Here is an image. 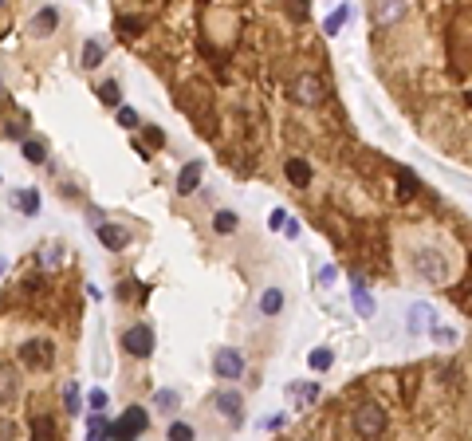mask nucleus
I'll return each mask as SVG.
<instances>
[{
    "label": "nucleus",
    "instance_id": "obj_1",
    "mask_svg": "<svg viewBox=\"0 0 472 441\" xmlns=\"http://www.w3.org/2000/svg\"><path fill=\"white\" fill-rule=\"evenodd\" d=\"M291 103H299V107L315 110L327 103V83H323V75L315 71H299L291 79Z\"/></svg>",
    "mask_w": 472,
    "mask_h": 441
},
{
    "label": "nucleus",
    "instance_id": "obj_2",
    "mask_svg": "<svg viewBox=\"0 0 472 441\" xmlns=\"http://www.w3.org/2000/svg\"><path fill=\"white\" fill-rule=\"evenodd\" d=\"M351 426H354V433H358V438H382V433L390 429V414L378 402H362L358 410H354Z\"/></svg>",
    "mask_w": 472,
    "mask_h": 441
},
{
    "label": "nucleus",
    "instance_id": "obj_3",
    "mask_svg": "<svg viewBox=\"0 0 472 441\" xmlns=\"http://www.w3.org/2000/svg\"><path fill=\"white\" fill-rule=\"evenodd\" d=\"M146 429H150V414H146L142 406H130L119 422H107V438L126 441V438H142Z\"/></svg>",
    "mask_w": 472,
    "mask_h": 441
},
{
    "label": "nucleus",
    "instance_id": "obj_4",
    "mask_svg": "<svg viewBox=\"0 0 472 441\" xmlns=\"http://www.w3.org/2000/svg\"><path fill=\"white\" fill-rule=\"evenodd\" d=\"M413 272L429 284H445L448 280V260L437 252V248H417L413 252Z\"/></svg>",
    "mask_w": 472,
    "mask_h": 441
},
{
    "label": "nucleus",
    "instance_id": "obj_5",
    "mask_svg": "<svg viewBox=\"0 0 472 441\" xmlns=\"http://www.w3.org/2000/svg\"><path fill=\"white\" fill-rule=\"evenodd\" d=\"M51 363H55V347H51L48 339H28V343H20V367L48 370Z\"/></svg>",
    "mask_w": 472,
    "mask_h": 441
},
{
    "label": "nucleus",
    "instance_id": "obj_6",
    "mask_svg": "<svg viewBox=\"0 0 472 441\" xmlns=\"http://www.w3.org/2000/svg\"><path fill=\"white\" fill-rule=\"evenodd\" d=\"M122 351L130 358H150L154 355V327H150V323H134V327L122 335Z\"/></svg>",
    "mask_w": 472,
    "mask_h": 441
},
{
    "label": "nucleus",
    "instance_id": "obj_7",
    "mask_svg": "<svg viewBox=\"0 0 472 441\" xmlns=\"http://www.w3.org/2000/svg\"><path fill=\"white\" fill-rule=\"evenodd\" d=\"M213 374H217L220 382H236L244 374V355L236 347H220L217 355H213Z\"/></svg>",
    "mask_w": 472,
    "mask_h": 441
},
{
    "label": "nucleus",
    "instance_id": "obj_8",
    "mask_svg": "<svg viewBox=\"0 0 472 441\" xmlns=\"http://www.w3.org/2000/svg\"><path fill=\"white\" fill-rule=\"evenodd\" d=\"M405 12H410V0H374L370 4V20L378 28H394L398 20H405Z\"/></svg>",
    "mask_w": 472,
    "mask_h": 441
},
{
    "label": "nucleus",
    "instance_id": "obj_9",
    "mask_svg": "<svg viewBox=\"0 0 472 441\" xmlns=\"http://www.w3.org/2000/svg\"><path fill=\"white\" fill-rule=\"evenodd\" d=\"M213 406H217L220 417H229V422H236V426H241V417H244L241 390H217V394H213Z\"/></svg>",
    "mask_w": 472,
    "mask_h": 441
},
{
    "label": "nucleus",
    "instance_id": "obj_10",
    "mask_svg": "<svg viewBox=\"0 0 472 441\" xmlns=\"http://www.w3.org/2000/svg\"><path fill=\"white\" fill-rule=\"evenodd\" d=\"M201 178H205V162H185L182 173H177V193L193 197L201 189Z\"/></svg>",
    "mask_w": 472,
    "mask_h": 441
},
{
    "label": "nucleus",
    "instance_id": "obj_11",
    "mask_svg": "<svg viewBox=\"0 0 472 441\" xmlns=\"http://www.w3.org/2000/svg\"><path fill=\"white\" fill-rule=\"evenodd\" d=\"M95 233H98V241L110 248V252H122V248L130 245V233L122 229V225H110V220H98L95 225Z\"/></svg>",
    "mask_w": 472,
    "mask_h": 441
},
{
    "label": "nucleus",
    "instance_id": "obj_12",
    "mask_svg": "<svg viewBox=\"0 0 472 441\" xmlns=\"http://www.w3.org/2000/svg\"><path fill=\"white\" fill-rule=\"evenodd\" d=\"M283 173H288V182L295 185V189H307L311 178H315V170H311V162L307 158H288L283 162Z\"/></svg>",
    "mask_w": 472,
    "mask_h": 441
},
{
    "label": "nucleus",
    "instance_id": "obj_13",
    "mask_svg": "<svg viewBox=\"0 0 472 441\" xmlns=\"http://www.w3.org/2000/svg\"><path fill=\"white\" fill-rule=\"evenodd\" d=\"M433 323H437V315H433V307H429V304H413L410 307V319H405L410 335H421V331H429Z\"/></svg>",
    "mask_w": 472,
    "mask_h": 441
},
{
    "label": "nucleus",
    "instance_id": "obj_14",
    "mask_svg": "<svg viewBox=\"0 0 472 441\" xmlns=\"http://www.w3.org/2000/svg\"><path fill=\"white\" fill-rule=\"evenodd\" d=\"M20 398V374L16 367H0V406H12Z\"/></svg>",
    "mask_w": 472,
    "mask_h": 441
},
{
    "label": "nucleus",
    "instance_id": "obj_15",
    "mask_svg": "<svg viewBox=\"0 0 472 441\" xmlns=\"http://www.w3.org/2000/svg\"><path fill=\"white\" fill-rule=\"evenodd\" d=\"M55 24H60V12H55V8H40V12L32 16L28 32H32L36 40H44V36H51V32H55Z\"/></svg>",
    "mask_w": 472,
    "mask_h": 441
},
{
    "label": "nucleus",
    "instance_id": "obj_16",
    "mask_svg": "<svg viewBox=\"0 0 472 441\" xmlns=\"http://www.w3.org/2000/svg\"><path fill=\"white\" fill-rule=\"evenodd\" d=\"M288 394L299 402V410H303V406H315V402H319V394H323V390H319V382H291Z\"/></svg>",
    "mask_w": 472,
    "mask_h": 441
},
{
    "label": "nucleus",
    "instance_id": "obj_17",
    "mask_svg": "<svg viewBox=\"0 0 472 441\" xmlns=\"http://www.w3.org/2000/svg\"><path fill=\"white\" fill-rule=\"evenodd\" d=\"M351 300H354V311H358V315H362V319H370V315H374V311H378L374 295H370V292H366V288H362V280H354V295H351Z\"/></svg>",
    "mask_w": 472,
    "mask_h": 441
},
{
    "label": "nucleus",
    "instance_id": "obj_18",
    "mask_svg": "<svg viewBox=\"0 0 472 441\" xmlns=\"http://www.w3.org/2000/svg\"><path fill=\"white\" fill-rule=\"evenodd\" d=\"M279 311H283V292H279V288H264V292H260V315H279Z\"/></svg>",
    "mask_w": 472,
    "mask_h": 441
},
{
    "label": "nucleus",
    "instance_id": "obj_19",
    "mask_svg": "<svg viewBox=\"0 0 472 441\" xmlns=\"http://www.w3.org/2000/svg\"><path fill=\"white\" fill-rule=\"evenodd\" d=\"M307 367H311L315 374L331 370V367H335V351H331V347H315L311 355H307Z\"/></svg>",
    "mask_w": 472,
    "mask_h": 441
},
{
    "label": "nucleus",
    "instance_id": "obj_20",
    "mask_svg": "<svg viewBox=\"0 0 472 441\" xmlns=\"http://www.w3.org/2000/svg\"><path fill=\"white\" fill-rule=\"evenodd\" d=\"M154 406L161 410V414H173V410L182 406V394L170 390V386H161V390H154Z\"/></svg>",
    "mask_w": 472,
    "mask_h": 441
},
{
    "label": "nucleus",
    "instance_id": "obj_21",
    "mask_svg": "<svg viewBox=\"0 0 472 441\" xmlns=\"http://www.w3.org/2000/svg\"><path fill=\"white\" fill-rule=\"evenodd\" d=\"M20 154H24V162H32V166H44V162H48V150H44V142H40V138H24Z\"/></svg>",
    "mask_w": 472,
    "mask_h": 441
},
{
    "label": "nucleus",
    "instance_id": "obj_22",
    "mask_svg": "<svg viewBox=\"0 0 472 441\" xmlns=\"http://www.w3.org/2000/svg\"><path fill=\"white\" fill-rule=\"evenodd\" d=\"M213 229H217L220 236H229V233H236V229H241V217H236L232 209H220L217 217H213Z\"/></svg>",
    "mask_w": 472,
    "mask_h": 441
},
{
    "label": "nucleus",
    "instance_id": "obj_23",
    "mask_svg": "<svg viewBox=\"0 0 472 441\" xmlns=\"http://www.w3.org/2000/svg\"><path fill=\"white\" fill-rule=\"evenodd\" d=\"M347 20H351V8H347V4H339V8H335V12L323 20V32H327V36H339Z\"/></svg>",
    "mask_w": 472,
    "mask_h": 441
},
{
    "label": "nucleus",
    "instance_id": "obj_24",
    "mask_svg": "<svg viewBox=\"0 0 472 441\" xmlns=\"http://www.w3.org/2000/svg\"><path fill=\"white\" fill-rule=\"evenodd\" d=\"M28 429H32V438H55V422L48 414H32Z\"/></svg>",
    "mask_w": 472,
    "mask_h": 441
},
{
    "label": "nucleus",
    "instance_id": "obj_25",
    "mask_svg": "<svg viewBox=\"0 0 472 441\" xmlns=\"http://www.w3.org/2000/svg\"><path fill=\"white\" fill-rule=\"evenodd\" d=\"M103 55H107V51H103L98 40H87V44H83V67H87V71H95L98 63H103Z\"/></svg>",
    "mask_w": 472,
    "mask_h": 441
},
{
    "label": "nucleus",
    "instance_id": "obj_26",
    "mask_svg": "<svg viewBox=\"0 0 472 441\" xmlns=\"http://www.w3.org/2000/svg\"><path fill=\"white\" fill-rule=\"evenodd\" d=\"M12 205H20L24 217H36V213H40V193H36V189H24L20 197H12Z\"/></svg>",
    "mask_w": 472,
    "mask_h": 441
},
{
    "label": "nucleus",
    "instance_id": "obj_27",
    "mask_svg": "<svg viewBox=\"0 0 472 441\" xmlns=\"http://www.w3.org/2000/svg\"><path fill=\"white\" fill-rule=\"evenodd\" d=\"M98 98H103L107 107H122V87L114 83V79H107V83H98Z\"/></svg>",
    "mask_w": 472,
    "mask_h": 441
},
{
    "label": "nucleus",
    "instance_id": "obj_28",
    "mask_svg": "<svg viewBox=\"0 0 472 441\" xmlns=\"http://www.w3.org/2000/svg\"><path fill=\"white\" fill-rule=\"evenodd\" d=\"M79 406H83L79 382H67V386H63V410H67V414H79Z\"/></svg>",
    "mask_w": 472,
    "mask_h": 441
},
{
    "label": "nucleus",
    "instance_id": "obj_29",
    "mask_svg": "<svg viewBox=\"0 0 472 441\" xmlns=\"http://www.w3.org/2000/svg\"><path fill=\"white\" fill-rule=\"evenodd\" d=\"M394 173H398V182H401V201H410V197L417 193V178H413V173L405 170V166H398Z\"/></svg>",
    "mask_w": 472,
    "mask_h": 441
},
{
    "label": "nucleus",
    "instance_id": "obj_30",
    "mask_svg": "<svg viewBox=\"0 0 472 441\" xmlns=\"http://www.w3.org/2000/svg\"><path fill=\"white\" fill-rule=\"evenodd\" d=\"M114 24H119V32H122V36H138V32L146 28V20H142V16H119Z\"/></svg>",
    "mask_w": 472,
    "mask_h": 441
},
{
    "label": "nucleus",
    "instance_id": "obj_31",
    "mask_svg": "<svg viewBox=\"0 0 472 441\" xmlns=\"http://www.w3.org/2000/svg\"><path fill=\"white\" fill-rule=\"evenodd\" d=\"M87 433H91V438H107V417H103V410H91V417H87Z\"/></svg>",
    "mask_w": 472,
    "mask_h": 441
},
{
    "label": "nucleus",
    "instance_id": "obj_32",
    "mask_svg": "<svg viewBox=\"0 0 472 441\" xmlns=\"http://www.w3.org/2000/svg\"><path fill=\"white\" fill-rule=\"evenodd\" d=\"M429 335H433V343H441V347H453V343H457V331H453V327H441V323H433V327H429Z\"/></svg>",
    "mask_w": 472,
    "mask_h": 441
},
{
    "label": "nucleus",
    "instance_id": "obj_33",
    "mask_svg": "<svg viewBox=\"0 0 472 441\" xmlns=\"http://www.w3.org/2000/svg\"><path fill=\"white\" fill-rule=\"evenodd\" d=\"M119 126H122V130H138V126H142V123H138V110H134V107H119Z\"/></svg>",
    "mask_w": 472,
    "mask_h": 441
},
{
    "label": "nucleus",
    "instance_id": "obj_34",
    "mask_svg": "<svg viewBox=\"0 0 472 441\" xmlns=\"http://www.w3.org/2000/svg\"><path fill=\"white\" fill-rule=\"evenodd\" d=\"M142 135H146V142L154 150H161L166 146V135H161V126H150V123H142Z\"/></svg>",
    "mask_w": 472,
    "mask_h": 441
},
{
    "label": "nucleus",
    "instance_id": "obj_35",
    "mask_svg": "<svg viewBox=\"0 0 472 441\" xmlns=\"http://www.w3.org/2000/svg\"><path fill=\"white\" fill-rule=\"evenodd\" d=\"M170 438H173V441H193L197 433H193V426H185V422H173V426H170Z\"/></svg>",
    "mask_w": 472,
    "mask_h": 441
},
{
    "label": "nucleus",
    "instance_id": "obj_36",
    "mask_svg": "<svg viewBox=\"0 0 472 441\" xmlns=\"http://www.w3.org/2000/svg\"><path fill=\"white\" fill-rule=\"evenodd\" d=\"M8 138H20V142H24L28 138V119H12V123H8Z\"/></svg>",
    "mask_w": 472,
    "mask_h": 441
},
{
    "label": "nucleus",
    "instance_id": "obj_37",
    "mask_svg": "<svg viewBox=\"0 0 472 441\" xmlns=\"http://www.w3.org/2000/svg\"><path fill=\"white\" fill-rule=\"evenodd\" d=\"M87 406L91 410H107V390H91L87 394Z\"/></svg>",
    "mask_w": 472,
    "mask_h": 441
},
{
    "label": "nucleus",
    "instance_id": "obj_38",
    "mask_svg": "<svg viewBox=\"0 0 472 441\" xmlns=\"http://www.w3.org/2000/svg\"><path fill=\"white\" fill-rule=\"evenodd\" d=\"M335 280H339V268H335V264H327V268H319V284H323V288H331Z\"/></svg>",
    "mask_w": 472,
    "mask_h": 441
},
{
    "label": "nucleus",
    "instance_id": "obj_39",
    "mask_svg": "<svg viewBox=\"0 0 472 441\" xmlns=\"http://www.w3.org/2000/svg\"><path fill=\"white\" fill-rule=\"evenodd\" d=\"M283 220H288V209H272L268 213V229H283Z\"/></svg>",
    "mask_w": 472,
    "mask_h": 441
},
{
    "label": "nucleus",
    "instance_id": "obj_40",
    "mask_svg": "<svg viewBox=\"0 0 472 441\" xmlns=\"http://www.w3.org/2000/svg\"><path fill=\"white\" fill-rule=\"evenodd\" d=\"M299 233H303V229H299V220H283V236H288V241H299Z\"/></svg>",
    "mask_w": 472,
    "mask_h": 441
},
{
    "label": "nucleus",
    "instance_id": "obj_41",
    "mask_svg": "<svg viewBox=\"0 0 472 441\" xmlns=\"http://www.w3.org/2000/svg\"><path fill=\"white\" fill-rule=\"evenodd\" d=\"M291 12L299 16V20H307V0H291Z\"/></svg>",
    "mask_w": 472,
    "mask_h": 441
},
{
    "label": "nucleus",
    "instance_id": "obj_42",
    "mask_svg": "<svg viewBox=\"0 0 472 441\" xmlns=\"http://www.w3.org/2000/svg\"><path fill=\"white\" fill-rule=\"evenodd\" d=\"M0 438H16V426H12V422H0Z\"/></svg>",
    "mask_w": 472,
    "mask_h": 441
},
{
    "label": "nucleus",
    "instance_id": "obj_43",
    "mask_svg": "<svg viewBox=\"0 0 472 441\" xmlns=\"http://www.w3.org/2000/svg\"><path fill=\"white\" fill-rule=\"evenodd\" d=\"M4 272H8V260H4V257H0V276H4Z\"/></svg>",
    "mask_w": 472,
    "mask_h": 441
},
{
    "label": "nucleus",
    "instance_id": "obj_44",
    "mask_svg": "<svg viewBox=\"0 0 472 441\" xmlns=\"http://www.w3.org/2000/svg\"><path fill=\"white\" fill-rule=\"evenodd\" d=\"M0 95H4V79H0Z\"/></svg>",
    "mask_w": 472,
    "mask_h": 441
},
{
    "label": "nucleus",
    "instance_id": "obj_45",
    "mask_svg": "<svg viewBox=\"0 0 472 441\" xmlns=\"http://www.w3.org/2000/svg\"><path fill=\"white\" fill-rule=\"evenodd\" d=\"M0 8H4V0H0Z\"/></svg>",
    "mask_w": 472,
    "mask_h": 441
}]
</instances>
